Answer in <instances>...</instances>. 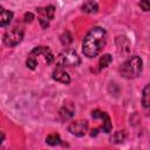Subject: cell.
Here are the masks:
<instances>
[{"instance_id":"cell-1","label":"cell","mask_w":150,"mask_h":150,"mask_svg":"<svg viewBox=\"0 0 150 150\" xmlns=\"http://www.w3.org/2000/svg\"><path fill=\"white\" fill-rule=\"evenodd\" d=\"M105 43L107 32L104 30V28L95 26L84 35L82 41V52L87 57L93 59L102 52Z\"/></svg>"},{"instance_id":"cell-2","label":"cell","mask_w":150,"mask_h":150,"mask_svg":"<svg viewBox=\"0 0 150 150\" xmlns=\"http://www.w3.org/2000/svg\"><path fill=\"white\" fill-rule=\"evenodd\" d=\"M142 69L143 62L141 57L137 55H132L120 67V73L125 79H135L142 73Z\"/></svg>"},{"instance_id":"cell-3","label":"cell","mask_w":150,"mask_h":150,"mask_svg":"<svg viewBox=\"0 0 150 150\" xmlns=\"http://www.w3.org/2000/svg\"><path fill=\"white\" fill-rule=\"evenodd\" d=\"M81 63V59L74 49H66L59 55L57 64L62 67H77Z\"/></svg>"},{"instance_id":"cell-4","label":"cell","mask_w":150,"mask_h":150,"mask_svg":"<svg viewBox=\"0 0 150 150\" xmlns=\"http://www.w3.org/2000/svg\"><path fill=\"white\" fill-rule=\"evenodd\" d=\"M23 38V30L21 28L14 27L12 29H8L4 35V43L8 47H14L21 42Z\"/></svg>"},{"instance_id":"cell-5","label":"cell","mask_w":150,"mask_h":150,"mask_svg":"<svg viewBox=\"0 0 150 150\" xmlns=\"http://www.w3.org/2000/svg\"><path fill=\"white\" fill-rule=\"evenodd\" d=\"M38 12V18H39V22L41 25V27L43 29H46L49 26L50 20L54 18V13H55V7L54 6H47V7H39L36 8Z\"/></svg>"},{"instance_id":"cell-6","label":"cell","mask_w":150,"mask_h":150,"mask_svg":"<svg viewBox=\"0 0 150 150\" xmlns=\"http://www.w3.org/2000/svg\"><path fill=\"white\" fill-rule=\"evenodd\" d=\"M68 130L70 134L82 137L87 134L88 131V122L84 120H79V121H74L68 125Z\"/></svg>"},{"instance_id":"cell-7","label":"cell","mask_w":150,"mask_h":150,"mask_svg":"<svg viewBox=\"0 0 150 150\" xmlns=\"http://www.w3.org/2000/svg\"><path fill=\"white\" fill-rule=\"evenodd\" d=\"M29 55H32V56H34V57H36V56H39V55H43L45 61H46L47 64H50V63L54 61V55H53V53H52L50 49H49L48 47H46V46H38V47H35V48L29 53Z\"/></svg>"},{"instance_id":"cell-8","label":"cell","mask_w":150,"mask_h":150,"mask_svg":"<svg viewBox=\"0 0 150 150\" xmlns=\"http://www.w3.org/2000/svg\"><path fill=\"white\" fill-rule=\"evenodd\" d=\"M64 67L57 64L56 68L53 70V79L57 82H61L63 84H69L70 82V76L68 75V73L63 69Z\"/></svg>"},{"instance_id":"cell-9","label":"cell","mask_w":150,"mask_h":150,"mask_svg":"<svg viewBox=\"0 0 150 150\" xmlns=\"http://www.w3.org/2000/svg\"><path fill=\"white\" fill-rule=\"evenodd\" d=\"M91 116H93L94 118H102V120H103V125H102L103 131H104V132H110L112 125H111V122H110V117L108 116L107 112L96 109V110H93V111H91Z\"/></svg>"},{"instance_id":"cell-10","label":"cell","mask_w":150,"mask_h":150,"mask_svg":"<svg viewBox=\"0 0 150 150\" xmlns=\"http://www.w3.org/2000/svg\"><path fill=\"white\" fill-rule=\"evenodd\" d=\"M74 112H75L74 105H73L71 103H66V104L62 107V109L60 110V116H61V118H62L63 121H66V120L71 118V117L74 116Z\"/></svg>"},{"instance_id":"cell-11","label":"cell","mask_w":150,"mask_h":150,"mask_svg":"<svg viewBox=\"0 0 150 150\" xmlns=\"http://www.w3.org/2000/svg\"><path fill=\"white\" fill-rule=\"evenodd\" d=\"M13 19V12L11 11H7V9H1V13H0V25L2 27L9 25V22L12 21Z\"/></svg>"},{"instance_id":"cell-12","label":"cell","mask_w":150,"mask_h":150,"mask_svg":"<svg viewBox=\"0 0 150 150\" xmlns=\"http://www.w3.org/2000/svg\"><path fill=\"white\" fill-rule=\"evenodd\" d=\"M82 11L84 13H96L98 11V5L94 0H88L82 5Z\"/></svg>"},{"instance_id":"cell-13","label":"cell","mask_w":150,"mask_h":150,"mask_svg":"<svg viewBox=\"0 0 150 150\" xmlns=\"http://www.w3.org/2000/svg\"><path fill=\"white\" fill-rule=\"evenodd\" d=\"M142 103L144 108H150V84L146 86L142 93Z\"/></svg>"},{"instance_id":"cell-14","label":"cell","mask_w":150,"mask_h":150,"mask_svg":"<svg viewBox=\"0 0 150 150\" xmlns=\"http://www.w3.org/2000/svg\"><path fill=\"white\" fill-rule=\"evenodd\" d=\"M125 138H127V132L124 130H117L111 137V141L114 143H122L125 141Z\"/></svg>"},{"instance_id":"cell-15","label":"cell","mask_w":150,"mask_h":150,"mask_svg":"<svg viewBox=\"0 0 150 150\" xmlns=\"http://www.w3.org/2000/svg\"><path fill=\"white\" fill-rule=\"evenodd\" d=\"M111 61H112V56H111L110 54H103V55L101 56V59H100V62H98L100 68H101V69L107 68V67L111 63Z\"/></svg>"},{"instance_id":"cell-16","label":"cell","mask_w":150,"mask_h":150,"mask_svg":"<svg viewBox=\"0 0 150 150\" xmlns=\"http://www.w3.org/2000/svg\"><path fill=\"white\" fill-rule=\"evenodd\" d=\"M46 142H47L49 145H57V144L61 143V138H60V136H59L57 134H50V135L47 136Z\"/></svg>"},{"instance_id":"cell-17","label":"cell","mask_w":150,"mask_h":150,"mask_svg":"<svg viewBox=\"0 0 150 150\" xmlns=\"http://www.w3.org/2000/svg\"><path fill=\"white\" fill-rule=\"evenodd\" d=\"M60 40H61V42H62L63 46H69L70 42L73 41V38H71V34H70L69 32H66V33H63V34L61 35Z\"/></svg>"},{"instance_id":"cell-18","label":"cell","mask_w":150,"mask_h":150,"mask_svg":"<svg viewBox=\"0 0 150 150\" xmlns=\"http://www.w3.org/2000/svg\"><path fill=\"white\" fill-rule=\"evenodd\" d=\"M26 64H27V67H28L29 69L34 70V69L36 68V66H38V60H36V57L29 55L28 59H27V61H26Z\"/></svg>"},{"instance_id":"cell-19","label":"cell","mask_w":150,"mask_h":150,"mask_svg":"<svg viewBox=\"0 0 150 150\" xmlns=\"http://www.w3.org/2000/svg\"><path fill=\"white\" fill-rule=\"evenodd\" d=\"M138 5H139V7H141L144 12L150 11V0H141Z\"/></svg>"},{"instance_id":"cell-20","label":"cell","mask_w":150,"mask_h":150,"mask_svg":"<svg viewBox=\"0 0 150 150\" xmlns=\"http://www.w3.org/2000/svg\"><path fill=\"white\" fill-rule=\"evenodd\" d=\"M23 19H25V22H32L33 19H34V15L32 13H26L25 16H23Z\"/></svg>"}]
</instances>
